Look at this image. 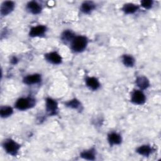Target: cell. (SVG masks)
<instances>
[{
	"label": "cell",
	"instance_id": "6da1fadb",
	"mask_svg": "<svg viewBox=\"0 0 161 161\" xmlns=\"http://www.w3.org/2000/svg\"><path fill=\"white\" fill-rule=\"evenodd\" d=\"M87 43L88 40L86 36H77L70 43L71 49L75 53L82 52L86 48Z\"/></svg>",
	"mask_w": 161,
	"mask_h": 161
},
{
	"label": "cell",
	"instance_id": "7a4b0ae2",
	"mask_svg": "<svg viewBox=\"0 0 161 161\" xmlns=\"http://www.w3.org/2000/svg\"><path fill=\"white\" fill-rule=\"evenodd\" d=\"M3 146L6 152L12 156H16L21 147L18 143L10 138L4 140Z\"/></svg>",
	"mask_w": 161,
	"mask_h": 161
},
{
	"label": "cell",
	"instance_id": "3957f363",
	"mask_svg": "<svg viewBox=\"0 0 161 161\" xmlns=\"http://www.w3.org/2000/svg\"><path fill=\"white\" fill-rule=\"evenodd\" d=\"M35 104V101L31 97H21L16 101L14 106L19 111H25L33 107Z\"/></svg>",
	"mask_w": 161,
	"mask_h": 161
},
{
	"label": "cell",
	"instance_id": "277c9868",
	"mask_svg": "<svg viewBox=\"0 0 161 161\" xmlns=\"http://www.w3.org/2000/svg\"><path fill=\"white\" fill-rule=\"evenodd\" d=\"M46 111L50 116L55 115L58 111V104L55 100L52 98L47 97L45 103Z\"/></svg>",
	"mask_w": 161,
	"mask_h": 161
},
{
	"label": "cell",
	"instance_id": "5b68a950",
	"mask_svg": "<svg viewBox=\"0 0 161 161\" xmlns=\"http://www.w3.org/2000/svg\"><path fill=\"white\" fill-rule=\"evenodd\" d=\"M146 97L144 93L141 90H135L131 94V101L138 105H142L145 103Z\"/></svg>",
	"mask_w": 161,
	"mask_h": 161
},
{
	"label": "cell",
	"instance_id": "8992f818",
	"mask_svg": "<svg viewBox=\"0 0 161 161\" xmlns=\"http://www.w3.org/2000/svg\"><path fill=\"white\" fill-rule=\"evenodd\" d=\"M45 58L47 62L54 65L60 64L62 60L60 55L56 52H52L46 53L45 55Z\"/></svg>",
	"mask_w": 161,
	"mask_h": 161
},
{
	"label": "cell",
	"instance_id": "52a82bcc",
	"mask_svg": "<svg viewBox=\"0 0 161 161\" xmlns=\"http://www.w3.org/2000/svg\"><path fill=\"white\" fill-rule=\"evenodd\" d=\"M14 3L11 1H4L1 6V14L2 16H6L11 13L14 8Z\"/></svg>",
	"mask_w": 161,
	"mask_h": 161
},
{
	"label": "cell",
	"instance_id": "ba28073f",
	"mask_svg": "<svg viewBox=\"0 0 161 161\" xmlns=\"http://www.w3.org/2000/svg\"><path fill=\"white\" fill-rule=\"evenodd\" d=\"M47 31V27L45 25H37L32 27L29 32V36L31 37H37L43 36Z\"/></svg>",
	"mask_w": 161,
	"mask_h": 161
},
{
	"label": "cell",
	"instance_id": "9c48e42d",
	"mask_svg": "<svg viewBox=\"0 0 161 161\" xmlns=\"http://www.w3.org/2000/svg\"><path fill=\"white\" fill-rule=\"evenodd\" d=\"M26 8L30 13L33 14H38L41 13L42 8V6L36 1H31L28 3Z\"/></svg>",
	"mask_w": 161,
	"mask_h": 161
},
{
	"label": "cell",
	"instance_id": "30bf717a",
	"mask_svg": "<svg viewBox=\"0 0 161 161\" xmlns=\"http://www.w3.org/2000/svg\"><path fill=\"white\" fill-rule=\"evenodd\" d=\"M42 80L41 75L38 74H33L28 75L23 79V82L27 85H33L39 83Z\"/></svg>",
	"mask_w": 161,
	"mask_h": 161
},
{
	"label": "cell",
	"instance_id": "8fae6325",
	"mask_svg": "<svg viewBox=\"0 0 161 161\" xmlns=\"http://www.w3.org/2000/svg\"><path fill=\"white\" fill-rule=\"evenodd\" d=\"M108 141L111 146L119 145L122 142L121 135L116 132H111L108 135Z\"/></svg>",
	"mask_w": 161,
	"mask_h": 161
},
{
	"label": "cell",
	"instance_id": "7c38bea8",
	"mask_svg": "<svg viewBox=\"0 0 161 161\" xmlns=\"http://www.w3.org/2000/svg\"><path fill=\"white\" fill-rule=\"evenodd\" d=\"M86 84L87 86L91 90L96 91L100 87V83L98 79L94 77H88L86 79Z\"/></svg>",
	"mask_w": 161,
	"mask_h": 161
},
{
	"label": "cell",
	"instance_id": "4fadbf2b",
	"mask_svg": "<svg viewBox=\"0 0 161 161\" xmlns=\"http://www.w3.org/2000/svg\"><path fill=\"white\" fill-rule=\"evenodd\" d=\"M96 8V4L92 1H84L80 6V10L83 13L89 14Z\"/></svg>",
	"mask_w": 161,
	"mask_h": 161
},
{
	"label": "cell",
	"instance_id": "5bb4252c",
	"mask_svg": "<svg viewBox=\"0 0 161 161\" xmlns=\"http://www.w3.org/2000/svg\"><path fill=\"white\" fill-rule=\"evenodd\" d=\"M135 83L141 90L146 89L150 86V82L148 79L145 76L138 77L136 79Z\"/></svg>",
	"mask_w": 161,
	"mask_h": 161
},
{
	"label": "cell",
	"instance_id": "9a60e30c",
	"mask_svg": "<svg viewBox=\"0 0 161 161\" xmlns=\"http://www.w3.org/2000/svg\"><path fill=\"white\" fill-rule=\"evenodd\" d=\"M136 152L140 155L148 157L152 153V148L149 145H143L137 148Z\"/></svg>",
	"mask_w": 161,
	"mask_h": 161
},
{
	"label": "cell",
	"instance_id": "2e32d148",
	"mask_svg": "<svg viewBox=\"0 0 161 161\" xmlns=\"http://www.w3.org/2000/svg\"><path fill=\"white\" fill-rule=\"evenodd\" d=\"M138 6L133 3L125 4L122 8V10L126 14H133L136 13L138 10Z\"/></svg>",
	"mask_w": 161,
	"mask_h": 161
},
{
	"label": "cell",
	"instance_id": "e0dca14e",
	"mask_svg": "<svg viewBox=\"0 0 161 161\" xmlns=\"http://www.w3.org/2000/svg\"><path fill=\"white\" fill-rule=\"evenodd\" d=\"M80 157L86 160H94L96 157L95 149L91 148L89 150H84L80 153Z\"/></svg>",
	"mask_w": 161,
	"mask_h": 161
},
{
	"label": "cell",
	"instance_id": "ac0fdd59",
	"mask_svg": "<svg viewBox=\"0 0 161 161\" xmlns=\"http://www.w3.org/2000/svg\"><path fill=\"white\" fill-rule=\"evenodd\" d=\"M75 37V36L74 33L71 30H67L62 33L61 35V40H62V42H64L65 43L69 42L71 43Z\"/></svg>",
	"mask_w": 161,
	"mask_h": 161
},
{
	"label": "cell",
	"instance_id": "d6986e66",
	"mask_svg": "<svg viewBox=\"0 0 161 161\" xmlns=\"http://www.w3.org/2000/svg\"><path fill=\"white\" fill-rule=\"evenodd\" d=\"M65 105L68 108H70L74 109H77V110L80 109L82 106L80 102L75 98L67 101L65 103Z\"/></svg>",
	"mask_w": 161,
	"mask_h": 161
},
{
	"label": "cell",
	"instance_id": "ffe728a7",
	"mask_svg": "<svg viewBox=\"0 0 161 161\" xmlns=\"http://www.w3.org/2000/svg\"><path fill=\"white\" fill-rule=\"evenodd\" d=\"M122 62L125 66L129 67H133L135 63V58L131 55H128V54H125L123 55Z\"/></svg>",
	"mask_w": 161,
	"mask_h": 161
},
{
	"label": "cell",
	"instance_id": "44dd1931",
	"mask_svg": "<svg viewBox=\"0 0 161 161\" xmlns=\"http://www.w3.org/2000/svg\"><path fill=\"white\" fill-rule=\"evenodd\" d=\"M13 108L8 106H2L0 109V115L1 118H8L10 116L13 114Z\"/></svg>",
	"mask_w": 161,
	"mask_h": 161
},
{
	"label": "cell",
	"instance_id": "7402d4cb",
	"mask_svg": "<svg viewBox=\"0 0 161 161\" xmlns=\"http://www.w3.org/2000/svg\"><path fill=\"white\" fill-rule=\"evenodd\" d=\"M142 6L145 9H150L153 5V1L152 0H143L141 1Z\"/></svg>",
	"mask_w": 161,
	"mask_h": 161
},
{
	"label": "cell",
	"instance_id": "603a6c76",
	"mask_svg": "<svg viewBox=\"0 0 161 161\" xmlns=\"http://www.w3.org/2000/svg\"><path fill=\"white\" fill-rule=\"evenodd\" d=\"M17 62H18V59H17V58L15 57H13L11 58V62L12 64H16L17 63Z\"/></svg>",
	"mask_w": 161,
	"mask_h": 161
}]
</instances>
